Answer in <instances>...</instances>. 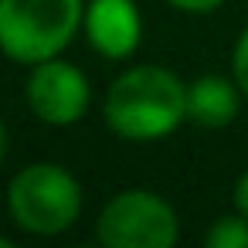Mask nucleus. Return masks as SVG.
Wrapping results in <instances>:
<instances>
[{"label": "nucleus", "instance_id": "1", "mask_svg": "<svg viewBox=\"0 0 248 248\" xmlns=\"http://www.w3.org/2000/svg\"><path fill=\"white\" fill-rule=\"evenodd\" d=\"M106 126L133 143H153L170 136L187 116V85L160 65H136L123 72L102 106Z\"/></svg>", "mask_w": 248, "mask_h": 248}, {"label": "nucleus", "instance_id": "2", "mask_svg": "<svg viewBox=\"0 0 248 248\" xmlns=\"http://www.w3.org/2000/svg\"><path fill=\"white\" fill-rule=\"evenodd\" d=\"M85 17V0H0V51L17 65L58 58Z\"/></svg>", "mask_w": 248, "mask_h": 248}, {"label": "nucleus", "instance_id": "3", "mask_svg": "<svg viewBox=\"0 0 248 248\" xmlns=\"http://www.w3.org/2000/svg\"><path fill=\"white\" fill-rule=\"evenodd\" d=\"M7 211L28 234H62L82 214V187L58 163H28L7 184Z\"/></svg>", "mask_w": 248, "mask_h": 248}, {"label": "nucleus", "instance_id": "4", "mask_svg": "<svg viewBox=\"0 0 248 248\" xmlns=\"http://www.w3.org/2000/svg\"><path fill=\"white\" fill-rule=\"evenodd\" d=\"M180 234L177 211L153 190H119L95 221V238L109 248H173Z\"/></svg>", "mask_w": 248, "mask_h": 248}, {"label": "nucleus", "instance_id": "5", "mask_svg": "<svg viewBox=\"0 0 248 248\" xmlns=\"http://www.w3.org/2000/svg\"><path fill=\"white\" fill-rule=\"evenodd\" d=\"M24 99H28V109L48 123V126H72L85 116L89 109V78L72 65V62H62V58H48V62H38L31 65V75H28V85H24Z\"/></svg>", "mask_w": 248, "mask_h": 248}, {"label": "nucleus", "instance_id": "6", "mask_svg": "<svg viewBox=\"0 0 248 248\" xmlns=\"http://www.w3.org/2000/svg\"><path fill=\"white\" fill-rule=\"evenodd\" d=\"M82 28L89 45L112 62L129 58L143 38V21L133 0H89Z\"/></svg>", "mask_w": 248, "mask_h": 248}, {"label": "nucleus", "instance_id": "7", "mask_svg": "<svg viewBox=\"0 0 248 248\" xmlns=\"http://www.w3.org/2000/svg\"><path fill=\"white\" fill-rule=\"evenodd\" d=\"M238 102H241V89L234 78L224 75H201L187 85V116L197 126L207 129H221L228 123H234L238 116Z\"/></svg>", "mask_w": 248, "mask_h": 248}, {"label": "nucleus", "instance_id": "8", "mask_svg": "<svg viewBox=\"0 0 248 248\" xmlns=\"http://www.w3.org/2000/svg\"><path fill=\"white\" fill-rule=\"evenodd\" d=\"M204 245L207 248H248V217L241 211L217 217L204 231Z\"/></svg>", "mask_w": 248, "mask_h": 248}, {"label": "nucleus", "instance_id": "9", "mask_svg": "<svg viewBox=\"0 0 248 248\" xmlns=\"http://www.w3.org/2000/svg\"><path fill=\"white\" fill-rule=\"evenodd\" d=\"M231 78L238 82L241 95L248 99V31L234 41V51H231Z\"/></svg>", "mask_w": 248, "mask_h": 248}, {"label": "nucleus", "instance_id": "10", "mask_svg": "<svg viewBox=\"0 0 248 248\" xmlns=\"http://www.w3.org/2000/svg\"><path fill=\"white\" fill-rule=\"evenodd\" d=\"M170 7H177V11H187V14H211V11H217L224 0H167Z\"/></svg>", "mask_w": 248, "mask_h": 248}, {"label": "nucleus", "instance_id": "11", "mask_svg": "<svg viewBox=\"0 0 248 248\" xmlns=\"http://www.w3.org/2000/svg\"><path fill=\"white\" fill-rule=\"evenodd\" d=\"M234 207L248 217V170L238 177V184H234Z\"/></svg>", "mask_w": 248, "mask_h": 248}, {"label": "nucleus", "instance_id": "12", "mask_svg": "<svg viewBox=\"0 0 248 248\" xmlns=\"http://www.w3.org/2000/svg\"><path fill=\"white\" fill-rule=\"evenodd\" d=\"M4 156H7V126L0 119V163H4Z\"/></svg>", "mask_w": 248, "mask_h": 248}, {"label": "nucleus", "instance_id": "13", "mask_svg": "<svg viewBox=\"0 0 248 248\" xmlns=\"http://www.w3.org/2000/svg\"><path fill=\"white\" fill-rule=\"evenodd\" d=\"M11 245H14L11 238H4V234H0V248H11Z\"/></svg>", "mask_w": 248, "mask_h": 248}]
</instances>
